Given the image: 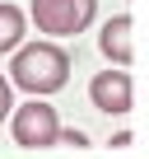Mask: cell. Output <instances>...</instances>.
I'll use <instances>...</instances> for the list:
<instances>
[{"label": "cell", "mask_w": 149, "mask_h": 159, "mask_svg": "<svg viewBox=\"0 0 149 159\" xmlns=\"http://www.w3.org/2000/svg\"><path fill=\"white\" fill-rule=\"evenodd\" d=\"M10 80H14L19 89H28L33 98L56 94L65 80H70V52H65V47H56V42L19 47V52H14V66H10Z\"/></svg>", "instance_id": "obj_1"}, {"label": "cell", "mask_w": 149, "mask_h": 159, "mask_svg": "<svg viewBox=\"0 0 149 159\" xmlns=\"http://www.w3.org/2000/svg\"><path fill=\"white\" fill-rule=\"evenodd\" d=\"M93 14H98V0H33V24L37 33H51V38L84 33Z\"/></svg>", "instance_id": "obj_2"}, {"label": "cell", "mask_w": 149, "mask_h": 159, "mask_svg": "<svg viewBox=\"0 0 149 159\" xmlns=\"http://www.w3.org/2000/svg\"><path fill=\"white\" fill-rule=\"evenodd\" d=\"M10 131H14V140H19V145H28V150H47V145H56V140H61L56 108H51V103H42V98H33V103L14 108Z\"/></svg>", "instance_id": "obj_3"}, {"label": "cell", "mask_w": 149, "mask_h": 159, "mask_svg": "<svg viewBox=\"0 0 149 159\" xmlns=\"http://www.w3.org/2000/svg\"><path fill=\"white\" fill-rule=\"evenodd\" d=\"M89 98H93V108H103L112 117L130 112V75L126 70H98L89 80Z\"/></svg>", "instance_id": "obj_4"}, {"label": "cell", "mask_w": 149, "mask_h": 159, "mask_svg": "<svg viewBox=\"0 0 149 159\" xmlns=\"http://www.w3.org/2000/svg\"><path fill=\"white\" fill-rule=\"evenodd\" d=\"M130 14H112L107 24H103V33H98V47H103V56L107 61H117V66H130L135 61V42H130Z\"/></svg>", "instance_id": "obj_5"}, {"label": "cell", "mask_w": 149, "mask_h": 159, "mask_svg": "<svg viewBox=\"0 0 149 159\" xmlns=\"http://www.w3.org/2000/svg\"><path fill=\"white\" fill-rule=\"evenodd\" d=\"M23 42V10L0 0V52H14Z\"/></svg>", "instance_id": "obj_6"}, {"label": "cell", "mask_w": 149, "mask_h": 159, "mask_svg": "<svg viewBox=\"0 0 149 159\" xmlns=\"http://www.w3.org/2000/svg\"><path fill=\"white\" fill-rule=\"evenodd\" d=\"M10 108H14V98H10V80L0 75V122L10 117Z\"/></svg>", "instance_id": "obj_7"}, {"label": "cell", "mask_w": 149, "mask_h": 159, "mask_svg": "<svg viewBox=\"0 0 149 159\" xmlns=\"http://www.w3.org/2000/svg\"><path fill=\"white\" fill-rule=\"evenodd\" d=\"M61 140H65V145H74V150H84V145H89V140H84V131H74V126H70V131H61Z\"/></svg>", "instance_id": "obj_8"}]
</instances>
